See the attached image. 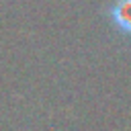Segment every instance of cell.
Listing matches in <instances>:
<instances>
[{"label": "cell", "instance_id": "cell-1", "mask_svg": "<svg viewBox=\"0 0 131 131\" xmlns=\"http://www.w3.org/2000/svg\"><path fill=\"white\" fill-rule=\"evenodd\" d=\"M111 18L121 31L131 35V0H119L111 10Z\"/></svg>", "mask_w": 131, "mask_h": 131}]
</instances>
